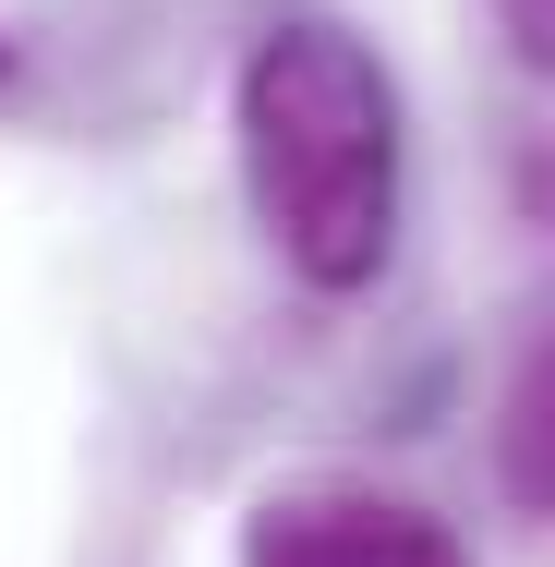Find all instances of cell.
<instances>
[{
  "label": "cell",
  "mask_w": 555,
  "mask_h": 567,
  "mask_svg": "<svg viewBox=\"0 0 555 567\" xmlns=\"http://www.w3.org/2000/svg\"><path fill=\"white\" fill-rule=\"evenodd\" d=\"M229 133H241V194L266 254L327 302L374 290L399 254V169H411L387 61L327 12H290L241 49Z\"/></svg>",
  "instance_id": "obj_1"
},
{
  "label": "cell",
  "mask_w": 555,
  "mask_h": 567,
  "mask_svg": "<svg viewBox=\"0 0 555 567\" xmlns=\"http://www.w3.org/2000/svg\"><path fill=\"white\" fill-rule=\"evenodd\" d=\"M241 567H471L459 532L374 483H290L241 519Z\"/></svg>",
  "instance_id": "obj_2"
},
{
  "label": "cell",
  "mask_w": 555,
  "mask_h": 567,
  "mask_svg": "<svg viewBox=\"0 0 555 567\" xmlns=\"http://www.w3.org/2000/svg\"><path fill=\"white\" fill-rule=\"evenodd\" d=\"M495 458H507V495H520V507H555V350H532V362H520Z\"/></svg>",
  "instance_id": "obj_3"
},
{
  "label": "cell",
  "mask_w": 555,
  "mask_h": 567,
  "mask_svg": "<svg viewBox=\"0 0 555 567\" xmlns=\"http://www.w3.org/2000/svg\"><path fill=\"white\" fill-rule=\"evenodd\" d=\"M495 24H507V49L555 85V0H495Z\"/></svg>",
  "instance_id": "obj_4"
},
{
  "label": "cell",
  "mask_w": 555,
  "mask_h": 567,
  "mask_svg": "<svg viewBox=\"0 0 555 567\" xmlns=\"http://www.w3.org/2000/svg\"><path fill=\"white\" fill-rule=\"evenodd\" d=\"M0 73H12V49H0Z\"/></svg>",
  "instance_id": "obj_5"
}]
</instances>
